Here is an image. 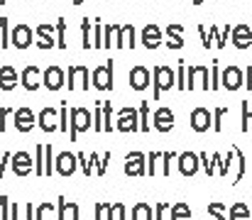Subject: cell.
Here are the masks:
<instances>
[{
	"mask_svg": "<svg viewBox=\"0 0 252 220\" xmlns=\"http://www.w3.org/2000/svg\"><path fill=\"white\" fill-rule=\"evenodd\" d=\"M152 76H155V83H152V98L155 100H159L164 91L176 86V73L171 71L169 66H155Z\"/></svg>",
	"mask_w": 252,
	"mask_h": 220,
	"instance_id": "cell-1",
	"label": "cell"
},
{
	"mask_svg": "<svg viewBox=\"0 0 252 220\" xmlns=\"http://www.w3.org/2000/svg\"><path fill=\"white\" fill-rule=\"evenodd\" d=\"M189 123H191V130L193 132H208L213 127V113L208 108H193Z\"/></svg>",
	"mask_w": 252,
	"mask_h": 220,
	"instance_id": "cell-2",
	"label": "cell"
},
{
	"mask_svg": "<svg viewBox=\"0 0 252 220\" xmlns=\"http://www.w3.org/2000/svg\"><path fill=\"white\" fill-rule=\"evenodd\" d=\"M115 130L120 132H137L140 130V118H137V110L135 108H123L118 113V125Z\"/></svg>",
	"mask_w": 252,
	"mask_h": 220,
	"instance_id": "cell-3",
	"label": "cell"
},
{
	"mask_svg": "<svg viewBox=\"0 0 252 220\" xmlns=\"http://www.w3.org/2000/svg\"><path fill=\"white\" fill-rule=\"evenodd\" d=\"M86 130H91V113L86 108H71V140Z\"/></svg>",
	"mask_w": 252,
	"mask_h": 220,
	"instance_id": "cell-4",
	"label": "cell"
},
{
	"mask_svg": "<svg viewBox=\"0 0 252 220\" xmlns=\"http://www.w3.org/2000/svg\"><path fill=\"white\" fill-rule=\"evenodd\" d=\"M93 86L98 91H110L113 88V59H108L103 66L93 71Z\"/></svg>",
	"mask_w": 252,
	"mask_h": 220,
	"instance_id": "cell-5",
	"label": "cell"
},
{
	"mask_svg": "<svg viewBox=\"0 0 252 220\" xmlns=\"http://www.w3.org/2000/svg\"><path fill=\"white\" fill-rule=\"evenodd\" d=\"M245 83V73L240 66H228L220 71V86L228 88V91H238L240 86Z\"/></svg>",
	"mask_w": 252,
	"mask_h": 220,
	"instance_id": "cell-6",
	"label": "cell"
},
{
	"mask_svg": "<svg viewBox=\"0 0 252 220\" xmlns=\"http://www.w3.org/2000/svg\"><path fill=\"white\" fill-rule=\"evenodd\" d=\"M196 83H201V88H203V91H208V88H211V83H208V66H203V64H193V66H189L186 88L191 91V88H196Z\"/></svg>",
	"mask_w": 252,
	"mask_h": 220,
	"instance_id": "cell-7",
	"label": "cell"
},
{
	"mask_svg": "<svg viewBox=\"0 0 252 220\" xmlns=\"http://www.w3.org/2000/svg\"><path fill=\"white\" fill-rule=\"evenodd\" d=\"M110 32L115 34V44L113 47H135V27L132 25H123V27H118V25H110Z\"/></svg>",
	"mask_w": 252,
	"mask_h": 220,
	"instance_id": "cell-8",
	"label": "cell"
},
{
	"mask_svg": "<svg viewBox=\"0 0 252 220\" xmlns=\"http://www.w3.org/2000/svg\"><path fill=\"white\" fill-rule=\"evenodd\" d=\"M145 154L142 152H130L127 157H125V174L127 176H142V174H147V164H145Z\"/></svg>",
	"mask_w": 252,
	"mask_h": 220,
	"instance_id": "cell-9",
	"label": "cell"
},
{
	"mask_svg": "<svg viewBox=\"0 0 252 220\" xmlns=\"http://www.w3.org/2000/svg\"><path fill=\"white\" fill-rule=\"evenodd\" d=\"M95 220H125V206L123 203H98L95 206Z\"/></svg>",
	"mask_w": 252,
	"mask_h": 220,
	"instance_id": "cell-10",
	"label": "cell"
},
{
	"mask_svg": "<svg viewBox=\"0 0 252 220\" xmlns=\"http://www.w3.org/2000/svg\"><path fill=\"white\" fill-rule=\"evenodd\" d=\"M130 88H132V91H145V88H150V69H147V66L137 64V66L130 69Z\"/></svg>",
	"mask_w": 252,
	"mask_h": 220,
	"instance_id": "cell-11",
	"label": "cell"
},
{
	"mask_svg": "<svg viewBox=\"0 0 252 220\" xmlns=\"http://www.w3.org/2000/svg\"><path fill=\"white\" fill-rule=\"evenodd\" d=\"M34 123H37V118H34V113L30 108H17L15 110V130L17 132H30L34 127Z\"/></svg>",
	"mask_w": 252,
	"mask_h": 220,
	"instance_id": "cell-12",
	"label": "cell"
},
{
	"mask_svg": "<svg viewBox=\"0 0 252 220\" xmlns=\"http://www.w3.org/2000/svg\"><path fill=\"white\" fill-rule=\"evenodd\" d=\"M152 125L157 132H169L174 127V113L169 108H157L155 115H152Z\"/></svg>",
	"mask_w": 252,
	"mask_h": 220,
	"instance_id": "cell-13",
	"label": "cell"
},
{
	"mask_svg": "<svg viewBox=\"0 0 252 220\" xmlns=\"http://www.w3.org/2000/svg\"><path fill=\"white\" fill-rule=\"evenodd\" d=\"M10 42H12L17 49H27V47L32 44V27H27V25H15Z\"/></svg>",
	"mask_w": 252,
	"mask_h": 220,
	"instance_id": "cell-14",
	"label": "cell"
},
{
	"mask_svg": "<svg viewBox=\"0 0 252 220\" xmlns=\"http://www.w3.org/2000/svg\"><path fill=\"white\" fill-rule=\"evenodd\" d=\"M176 159H179V171H181V176H193V174L198 171V154H193V152H181Z\"/></svg>",
	"mask_w": 252,
	"mask_h": 220,
	"instance_id": "cell-15",
	"label": "cell"
},
{
	"mask_svg": "<svg viewBox=\"0 0 252 220\" xmlns=\"http://www.w3.org/2000/svg\"><path fill=\"white\" fill-rule=\"evenodd\" d=\"M230 39H233V44H235L238 49H248L252 44V30L248 25H235V27L230 30Z\"/></svg>",
	"mask_w": 252,
	"mask_h": 220,
	"instance_id": "cell-16",
	"label": "cell"
},
{
	"mask_svg": "<svg viewBox=\"0 0 252 220\" xmlns=\"http://www.w3.org/2000/svg\"><path fill=\"white\" fill-rule=\"evenodd\" d=\"M10 159H12V171L17 176H27L32 171V157L27 152H15Z\"/></svg>",
	"mask_w": 252,
	"mask_h": 220,
	"instance_id": "cell-17",
	"label": "cell"
},
{
	"mask_svg": "<svg viewBox=\"0 0 252 220\" xmlns=\"http://www.w3.org/2000/svg\"><path fill=\"white\" fill-rule=\"evenodd\" d=\"M54 169H57L62 176H71V174L76 171V154H71V152H62V154L57 157Z\"/></svg>",
	"mask_w": 252,
	"mask_h": 220,
	"instance_id": "cell-18",
	"label": "cell"
},
{
	"mask_svg": "<svg viewBox=\"0 0 252 220\" xmlns=\"http://www.w3.org/2000/svg\"><path fill=\"white\" fill-rule=\"evenodd\" d=\"M42 83H44V88H49V91H59L62 86H64V71L59 69V66H49L44 76H42Z\"/></svg>",
	"mask_w": 252,
	"mask_h": 220,
	"instance_id": "cell-19",
	"label": "cell"
},
{
	"mask_svg": "<svg viewBox=\"0 0 252 220\" xmlns=\"http://www.w3.org/2000/svg\"><path fill=\"white\" fill-rule=\"evenodd\" d=\"M76 78H81V86H84L86 91L91 88V71H88V66H84V64H76V66H71L69 69V88H76L74 83H76Z\"/></svg>",
	"mask_w": 252,
	"mask_h": 220,
	"instance_id": "cell-20",
	"label": "cell"
},
{
	"mask_svg": "<svg viewBox=\"0 0 252 220\" xmlns=\"http://www.w3.org/2000/svg\"><path fill=\"white\" fill-rule=\"evenodd\" d=\"M142 44L147 49H157L162 44V30L157 25H145V30H142Z\"/></svg>",
	"mask_w": 252,
	"mask_h": 220,
	"instance_id": "cell-21",
	"label": "cell"
},
{
	"mask_svg": "<svg viewBox=\"0 0 252 220\" xmlns=\"http://www.w3.org/2000/svg\"><path fill=\"white\" fill-rule=\"evenodd\" d=\"M17 83H20V76H17V71H15L10 64H5V66L0 69V88H2V91H12Z\"/></svg>",
	"mask_w": 252,
	"mask_h": 220,
	"instance_id": "cell-22",
	"label": "cell"
},
{
	"mask_svg": "<svg viewBox=\"0 0 252 220\" xmlns=\"http://www.w3.org/2000/svg\"><path fill=\"white\" fill-rule=\"evenodd\" d=\"M37 123H39V127H42L44 132H54V130H59V125H57V110H52V108H44V110L39 113Z\"/></svg>",
	"mask_w": 252,
	"mask_h": 220,
	"instance_id": "cell-23",
	"label": "cell"
},
{
	"mask_svg": "<svg viewBox=\"0 0 252 220\" xmlns=\"http://www.w3.org/2000/svg\"><path fill=\"white\" fill-rule=\"evenodd\" d=\"M37 76H39V66L30 64V66H25V71H22V76H20V83H22L27 91H37V88H39Z\"/></svg>",
	"mask_w": 252,
	"mask_h": 220,
	"instance_id": "cell-24",
	"label": "cell"
},
{
	"mask_svg": "<svg viewBox=\"0 0 252 220\" xmlns=\"http://www.w3.org/2000/svg\"><path fill=\"white\" fill-rule=\"evenodd\" d=\"M167 47L169 49H181L184 47V27L181 25H169L167 27Z\"/></svg>",
	"mask_w": 252,
	"mask_h": 220,
	"instance_id": "cell-25",
	"label": "cell"
},
{
	"mask_svg": "<svg viewBox=\"0 0 252 220\" xmlns=\"http://www.w3.org/2000/svg\"><path fill=\"white\" fill-rule=\"evenodd\" d=\"M57 220H79V206H76V203H69L66 198H59Z\"/></svg>",
	"mask_w": 252,
	"mask_h": 220,
	"instance_id": "cell-26",
	"label": "cell"
},
{
	"mask_svg": "<svg viewBox=\"0 0 252 220\" xmlns=\"http://www.w3.org/2000/svg\"><path fill=\"white\" fill-rule=\"evenodd\" d=\"M37 34H39V47H42V49L57 47V42H54V27H52V25H39V27H37Z\"/></svg>",
	"mask_w": 252,
	"mask_h": 220,
	"instance_id": "cell-27",
	"label": "cell"
},
{
	"mask_svg": "<svg viewBox=\"0 0 252 220\" xmlns=\"http://www.w3.org/2000/svg\"><path fill=\"white\" fill-rule=\"evenodd\" d=\"M228 220H252V211L248 208V203L238 201V203H233V206H230V211H228Z\"/></svg>",
	"mask_w": 252,
	"mask_h": 220,
	"instance_id": "cell-28",
	"label": "cell"
},
{
	"mask_svg": "<svg viewBox=\"0 0 252 220\" xmlns=\"http://www.w3.org/2000/svg\"><path fill=\"white\" fill-rule=\"evenodd\" d=\"M155 218V208L150 203H137L132 208V220H152Z\"/></svg>",
	"mask_w": 252,
	"mask_h": 220,
	"instance_id": "cell-29",
	"label": "cell"
},
{
	"mask_svg": "<svg viewBox=\"0 0 252 220\" xmlns=\"http://www.w3.org/2000/svg\"><path fill=\"white\" fill-rule=\"evenodd\" d=\"M171 220H191V208H189V203H184V201L174 203V206H171Z\"/></svg>",
	"mask_w": 252,
	"mask_h": 220,
	"instance_id": "cell-30",
	"label": "cell"
},
{
	"mask_svg": "<svg viewBox=\"0 0 252 220\" xmlns=\"http://www.w3.org/2000/svg\"><path fill=\"white\" fill-rule=\"evenodd\" d=\"M208 220H228V216H225V203H220V201L208 203Z\"/></svg>",
	"mask_w": 252,
	"mask_h": 220,
	"instance_id": "cell-31",
	"label": "cell"
},
{
	"mask_svg": "<svg viewBox=\"0 0 252 220\" xmlns=\"http://www.w3.org/2000/svg\"><path fill=\"white\" fill-rule=\"evenodd\" d=\"M57 47L66 49V20L64 17L57 20Z\"/></svg>",
	"mask_w": 252,
	"mask_h": 220,
	"instance_id": "cell-32",
	"label": "cell"
},
{
	"mask_svg": "<svg viewBox=\"0 0 252 220\" xmlns=\"http://www.w3.org/2000/svg\"><path fill=\"white\" fill-rule=\"evenodd\" d=\"M140 130L150 132V100H142L140 105Z\"/></svg>",
	"mask_w": 252,
	"mask_h": 220,
	"instance_id": "cell-33",
	"label": "cell"
},
{
	"mask_svg": "<svg viewBox=\"0 0 252 220\" xmlns=\"http://www.w3.org/2000/svg\"><path fill=\"white\" fill-rule=\"evenodd\" d=\"M233 154H235V161H238V174H235V181H233V184H238V181L245 176V169H248L245 161H248V159H245V154H243L238 147H233Z\"/></svg>",
	"mask_w": 252,
	"mask_h": 220,
	"instance_id": "cell-34",
	"label": "cell"
},
{
	"mask_svg": "<svg viewBox=\"0 0 252 220\" xmlns=\"http://www.w3.org/2000/svg\"><path fill=\"white\" fill-rule=\"evenodd\" d=\"M100 110H103V130H105V132H113L115 127L110 125V113H113V108H110V103H105V100H100Z\"/></svg>",
	"mask_w": 252,
	"mask_h": 220,
	"instance_id": "cell-35",
	"label": "cell"
},
{
	"mask_svg": "<svg viewBox=\"0 0 252 220\" xmlns=\"http://www.w3.org/2000/svg\"><path fill=\"white\" fill-rule=\"evenodd\" d=\"M225 113H228V108H223V105L213 110V127H211L213 132H220V130H223V118H225Z\"/></svg>",
	"mask_w": 252,
	"mask_h": 220,
	"instance_id": "cell-36",
	"label": "cell"
},
{
	"mask_svg": "<svg viewBox=\"0 0 252 220\" xmlns=\"http://www.w3.org/2000/svg\"><path fill=\"white\" fill-rule=\"evenodd\" d=\"M54 216H57V213H54V206H52V203H42V206L37 208V220H52Z\"/></svg>",
	"mask_w": 252,
	"mask_h": 220,
	"instance_id": "cell-37",
	"label": "cell"
},
{
	"mask_svg": "<svg viewBox=\"0 0 252 220\" xmlns=\"http://www.w3.org/2000/svg\"><path fill=\"white\" fill-rule=\"evenodd\" d=\"M176 88H179V91H186V62H179V69H176Z\"/></svg>",
	"mask_w": 252,
	"mask_h": 220,
	"instance_id": "cell-38",
	"label": "cell"
},
{
	"mask_svg": "<svg viewBox=\"0 0 252 220\" xmlns=\"http://www.w3.org/2000/svg\"><path fill=\"white\" fill-rule=\"evenodd\" d=\"M0 47H7L10 44V37H7V17H0Z\"/></svg>",
	"mask_w": 252,
	"mask_h": 220,
	"instance_id": "cell-39",
	"label": "cell"
},
{
	"mask_svg": "<svg viewBox=\"0 0 252 220\" xmlns=\"http://www.w3.org/2000/svg\"><path fill=\"white\" fill-rule=\"evenodd\" d=\"M95 132H103V110H100V100L95 103V123H93Z\"/></svg>",
	"mask_w": 252,
	"mask_h": 220,
	"instance_id": "cell-40",
	"label": "cell"
},
{
	"mask_svg": "<svg viewBox=\"0 0 252 220\" xmlns=\"http://www.w3.org/2000/svg\"><path fill=\"white\" fill-rule=\"evenodd\" d=\"M220 88V69L213 66L211 69V91H218Z\"/></svg>",
	"mask_w": 252,
	"mask_h": 220,
	"instance_id": "cell-41",
	"label": "cell"
},
{
	"mask_svg": "<svg viewBox=\"0 0 252 220\" xmlns=\"http://www.w3.org/2000/svg\"><path fill=\"white\" fill-rule=\"evenodd\" d=\"M59 115H62V123H59V130H62V132H66V130H69V125H66V123H69V108H66V103L62 105V113H59Z\"/></svg>",
	"mask_w": 252,
	"mask_h": 220,
	"instance_id": "cell-42",
	"label": "cell"
},
{
	"mask_svg": "<svg viewBox=\"0 0 252 220\" xmlns=\"http://www.w3.org/2000/svg\"><path fill=\"white\" fill-rule=\"evenodd\" d=\"M248 120H252V110L248 108V100H243V132H248Z\"/></svg>",
	"mask_w": 252,
	"mask_h": 220,
	"instance_id": "cell-43",
	"label": "cell"
},
{
	"mask_svg": "<svg viewBox=\"0 0 252 220\" xmlns=\"http://www.w3.org/2000/svg\"><path fill=\"white\" fill-rule=\"evenodd\" d=\"M198 34H201L203 47H206V49H211V47H213V39H211V34H206V27H203V25H198Z\"/></svg>",
	"mask_w": 252,
	"mask_h": 220,
	"instance_id": "cell-44",
	"label": "cell"
},
{
	"mask_svg": "<svg viewBox=\"0 0 252 220\" xmlns=\"http://www.w3.org/2000/svg\"><path fill=\"white\" fill-rule=\"evenodd\" d=\"M81 25H84V49H91V47H93V44H91V39H88V30H91V20H88V17H84V22H81Z\"/></svg>",
	"mask_w": 252,
	"mask_h": 220,
	"instance_id": "cell-45",
	"label": "cell"
},
{
	"mask_svg": "<svg viewBox=\"0 0 252 220\" xmlns=\"http://www.w3.org/2000/svg\"><path fill=\"white\" fill-rule=\"evenodd\" d=\"M169 208V203H157V208H155V220H164V211Z\"/></svg>",
	"mask_w": 252,
	"mask_h": 220,
	"instance_id": "cell-46",
	"label": "cell"
},
{
	"mask_svg": "<svg viewBox=\"0 0 252 220\" xmlns=\"http://www.w3.org/2000/svg\"><path fill=\"white\" fill-rule=\"evenodd\" d=\"M176 157H179L176 152H167V154H162V159H164V171H162V174H169V161H171V159H176Z\"/></svg>",
	"mask_w": 252,
	"mask_h": 220,
	"instance_id": "cell-47",
	"label": "cell"
},
{
	"mask_svg": "<svg viewBox=\"0 0 252 220\" xmlns=\"http://www.w3.org/2000/svg\"><path fill=\"white\" fill-rule=\"evenodd\" d=\"M10 113H12L10 108H2V110H0V132H5V120H7Z\"/></svg>",
	"mask_w": 252,
	"mask_h": 220,
	"instance_id": "cell-48",
	"label": "cell"
},
{
	"mask_svg": "<svg viewBox=\"0 0 252 220\" xmlns=\"http://www.w3.org/2000/svg\"><path fill=\"white\" fill-rule=\"evenodd\" d=\"M105 161H110V154H105V157H103V161L98 164V174H105Z\"/></svg>",
	"mask_w": 252,
	"mask_h": 220,
	"instance_id": "cell-49",
	"label": "cell"
},
{
	"mask_svg": "<svg viewBox=\"0 0 252 220\" xmlns=\"http://www.w3.org/2000/svg\"><path fill=\"white\" fill-rule=\"evenodd\" d=\"M248 91H252V66H248Z\"/></svg>",
	"mask_w": 252,
	"mask_h": 220,
	"instance_id": "cell-50",
	"label": "cell"
},
{
	"mask_svg": "<svg viewBox=\"0 0 252 220\" xmlns=\"http://www.w3.org/2000/svg\"><path fill=\"white\" fill-rule=\"evenodd\" d=\"M5 2H7V0H0V5H5Z\"/></svg>",
	"mask_w": 252,
	"mask_h": 220,
	"instance_id": "cell-51",
	"label": "cell"
}]
</instances>
